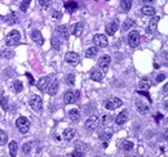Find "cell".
Segmentation results:
<instances>
[{"instance_id": "1", "label": "cell", "mask_w": 168, "mask_h": 157, "mask_svg": "<svg viewBox=\"0 0 168 157\" xmlns=\"http://www.w3.org/2000/svg\"><path fill=\"white\" fill-rule=\"evenodd\" d=\"M19 40H21V34L18 32L17 30H13V31H10V32L5 37V44L8 47H14L19 43Z\"/></svg>"}, {"instance_id": "2", "label": "cell", "mask_w": 168, "mask_h": 157, "mask_svg": "<svg viewBox=\"0 0 168 157\" xmlns=\"http://www.w3.org/2000/svg\"><path fill=\"white\" fill-rule=\"evenodd\" d=\"M98 126V116H96V115H92V116H89L86 121V124H84V128H86L88 131H93L96 130Z\"/></svg>"}, {"instance_id": "3", "label": "cell", "mask_w": 168, "mask_h": 157, "mask_svg": "<svg viewBox=\"0 0 168 157\" xmlns=\"http://www.w3.org/2000/svg\"><path fill=\"white\" fill-rule=\"evenodd\" d=\"M16 125H17L18 130H19L21 133H24V134H26V133L29 131V129H30V121H29L26 117H24V116H21V117L17 119Z\"/></svg>"}, {"instance_id": "4", "label": "cell", "mask_w": 168, "mask_h": 157, "mask_svg": "<svg viewBox=\"0 0 168 157\" xmlns=\"http://www.w3.org/2000/svg\"><path fill=\"white\" fill-rule=\"evenodd\" d=\"M30 107L36 112H40L41 110H43V99H41L39 96H33L30 98Z\"/></svg>"}, {"instance_id": "5", "label": "cell", "mask_w": 168, "mask_h": 157, "mask_svg": "<svg viewBox=\"0 0 168 157\" xmlns=\"http://www.w3.org/2000/svg\"><path fill=\"white\" fill-rule=\"evenodd\" d=\"M140 32L139 31H131L128 35V44L131 48H137L140 45Z\"/></svg>"}, {"instance_id": "6", "label": "cell", "mask_w": 168, "mask_h": 157, "mask_svg": "<svg viewBox=\"0 0 168 157\" xmlns=\"http://www.w3.org/2000/svg\"><path fill=\"white\" fill-rule=\"evenodd\" d=\"M122 104H123L122 99H119V98H110V99H108L106 102H105V108L109 110V111H113V110L119 108Z\"/></svg>"}, {"instance_id": "7", "label": "cell", "mask_w": 168, "mask_h": 157, "mask_svg": "<svg viewBox=\"0 0 168 157\" xmlns=\"http://www.w3.org/2000/svg\"><path fill=\"white\" fill-rule=\"evenodd\" d=\"M93 43L97 48L98 47L105 48V47H108V37H106V35H103V34H96L93 36Z\"/></svg>"}, {"instance_id": "8", "label": "cell", "mask_w": 168, "mask_h": 157, "mask_svg": "<svg viewBox=\"0 0 168 157\" xmlns=\"http://www.w3.org/2000/svg\"><path fill=\"white\" fill-rule=\"evenodd\" d=\"M65 61L71 66H76L80 62V57H79L78 53H75V52H69V53L65 56Z\"/></svg>"}, {"instance_id": "9", "label": "cell", "mask_w": 168, "mask_h": 157, "mask_svg": "<svg viewBox=\"0 0 168 157\" xmlns=\"http://www.w3.org/2000/svg\"><path fill=\"white\" fill-rule=\"evenodd\" d=\"M159 21H160V17H159V16H155V17H153V18L150 19V22H149L148 28H146V34H149V35L154 34L155 31H156V27H158Z\"/></svg>"}, {"instance_id": "10", "label": "cell", "mask_w": 168, "mask_h": 157, "mask_svg": "<svg viewBox=\"0 0 168 157\" xmlns=\"http://www.w3.org/2000/svg\"><path fill=\"white\" fill-rule=\"evenodd\" d=\"M110 62H111L110 56L103 54V56H101L100 59H98V67L102 68L103 71H108V68H109V66H110Z\"/></svg>"}, {"instance_id": "11", "label": "cell", "mask_w": 168, "mask_h": 157, "mask_svg": "<svg viewBox=\"0 0 168 157\" xmlns=\"http://www.w3.org/2000/svg\"><path fill=\"white\" fill-rule=\"evenodd\" d=\"M31 39H33L34 43H36L38 45H43L44 44V37L41 35V32L39 30H33L31 31Z\"/></svg>"}, {"instance_id": "12", "label": "cell", "mask_w": 168, "mask_h": 157, "mask_svg": "<svg viewBox=\"0 0 168 157\" xmlns=\"http://www.w3.org/2000/svg\"><path fill=\"white\" fill-rule=\"evenodd\" d=\"M50 84V77L49 76H44V77H40L38 80V89L41 90V91H45L47 88L49 86Z\"/></svg>"}, {"instance_id": "13", "label": "cell", "mask_w": 168, "mask_h": 157, "mask_svg": "<svg viewBox=\"0 0 168 157\" xmlns=\"http://www.w3.org/2000/svg\"><path fill=\"white\" fill-rule=\"evenodd\" d=\"M57 32L58 35L64 39V40H67L69 39V34H70V27L69 25H61L57 27Z\"/></svg>"}, {"instance_id": "14", "label": "cell", "mask_w": 168, "mask_h": 157, "mask_svg": "<svg viewBox=\"0 0 168 157\" xmlns=\"http://www.w3.org/2000/svg\"><path fill=\"white\" fill-rule=\"evenodd\" d=\"M118 21L117 19H114V21H111V22L106 26V28H105V31H106V34L108 35H110V36H113L114 34H115V31H118Z\"/></svg>"}, {"instance_id": "15", "label": "cell", "mask_w": 168, "mask_h": 157, "mask_svg": "<svg viewBox=\"0 0 168 157\" xmlns=\"http://www.w3.org/2000/svg\"><path fill=\"white\" fill-rule=\"evenodd\" d=\"M91 79L93 81H101L103 79V72L100 68H92L91 70Z\"/></svg>"}, {"instance_id": "16", "label": "cell", "mask_w": 168, "mask_h": 157, "mask_svg": "<svg viewBox=\"0 0 168 157\" xmlns=\"http://www.w3.org/2000/svg\"><path fill=\"white\" fill-rule=\"evenodd\" d=\"M127 120H128V111L123 110L117 116V119H115V122H117L118 125H124L125 122H127Z\"/></svg>"}, {"instance_id": "17", "label": "cell", "mask_w": 168, "mask_h": 157, "mask_svg": "<svg viewBox=\"0 0 168 157\" xmlns=\"http://www.w3.org/2000/svg\"><path fill=\"white\" fill-rule=\"evenodd\" d=\"M47 91H48V94L49 96H56V94L58 93V81L57 80H53V81H50V84H49V86L47 88Z\"/></svg>"}, {"instance_id": "18", "label": "cell", "mask_w": 168, "mask_h": 157, "mask_svg": "<svg viewBox=\"0 0 168 157\" xmlns=\"http://www.w3.org/2000/svg\"><path fill=\"white\" fill-rule=\"evenodd\" d=\"M134 25H136V22H134V19H132V18H127L123 22V25H122V27H120V30H122V32H125V31H129L132 27H134Z\"/></svg>"}, {"instance_id": "19", "label": "cell", "mask_w": 168, "mask_h": 157, "mask_svg": "<svg viewBox=\"0 0 168 157\" xmlns=\"http://www.w3.org/2000/svg\"><path fill=\"white\" fill-rule=\"evenodd\" d=\"M5 22L8 23V25H14V23H17L18 22V17H17V13L16 12H9L7 16H5Z\"/></svg>"}, {"instance_id": "20", "label": "cell", "mask_w": 168, "mask_h": 157, "mask_svg": "<svg viewBox=\"0 0 168 157\" xmlns=\"http://www.w3.org/2000/svg\"><path fill=\"white\" fill-rule=\"evenodd\" d=\"M136 108L141 115H146L149 112V106H146V103L142 101H136Z\"/></svg>"}, {"instance_id": "21", "label": "cell", "mask_w": 168, "mask_h": 157, "mask_svg": "<svg viewBox=\"0 0 168 157\" xmlns=\"http://www.w3.org/2000/svg\"><path fill=\"white\" fill-rule=\"evenodd\" d=\"M70 32L74 36L79 37L83 34V23H75L72 27H70Z\"/></svg>"}, {"instance_id": "22", "label": "cell", "mask_w": 168, "mask_h": 157, "mask_svg": "<svg viewBox=\"0 0 168 157\" xmlns=\"http://www.w3.org/2000/svg\"><path fill=\"white\" fill-rule=\"evenodd\" d=\"M64 101L66 104H72V103H75L76 99H75V94L72 90H67L65 93V96H64Z\"/></svg>"}, {"instance_id": "23", "label": "cell", "mask_w": 168, "mask_h": 157, "mask_svg": "<svg viewBox=\"0 0 168 157\" xmlns=\"http://www.w3.org/2000/svg\"><path fill=\"white\" fill-rule=\"evenodd\" d=\"M141 13H142L144 16L151 17V16H154V14L156 13V9H155L154 7H151V5H144V7L141 8Z\"/></svg>"}, {"instance_id": "24", "label": "cell", "mask_w": 168, "mask_h": 157, "mask_svg": "<svg viewBox=\"0 0 168 157\" xmlns=\"http://www.w3.org/2000/svg\"><path fill=\"white\" fill-rule=\"evenodd\" d=\"M67 116H69V119H70L71 121L78 122V121L80 120V112H79V110H76V108L70 110L69 113H67Z\"/></svg>"}, {"instance_id": "25", "label": "cell", "mask_w": 168, "mask_h": 157, "mask_svg": "<svg viewBox=\"0 0 168 157\" xmlns=\"http://www.w3.org/2000/svg\"><path fill=\"white\" fill-rule=\"evenodd\" d=\"M132 8V0H122L120 2V10L123 13H128Z\"/></svg>"}, {"instance_id": "26", "label": "cell", "mask_w": 168, "mask_h": 157, "mask_svg": "<svg viewBox=\"0 0 168 157\" xmlns=\"http://www.w3.org/2000/svg\"><path fill=\"white\" fill-rule=\"evenodd\" d=\"M113 120V116L109 113L106 115H102L101 117H98V125H102V126H106V125H109Z\"/></svg>"}, {"instance_id": "27", "label": "cell", "mask_w": 168, "mask_h": 157, "mask_svg": "<svg viewBox=\"0 0 168 157\" xmlns=\"http://www.w3.org/2000/svg\"><path fill=\"white\" fill-rule=\"evenodd\" d=\"M75 134H76L75 129L69 128V129H66V130L64 131V134H62V137H64V139H65V140H71L72 138L75 137Z\"/></svg>"}, {"instance_id": "28", "label": "cell", "mask_w": 168, "mask_h": 157, "mask_svg": "<svg viewBox=\"0 0 168 157\" xmlns=\"http://www.w3.org/2000/svg\"><path fill=\"white\" fill-rule=\"evenodd\" d=\"M65 9L67 10L69 13H74L75 10H78V3L76 2H66L65 3Z\"/></svg>"}, {"instance_id": "29", "label": "cell", "mask_w": 168, "mask_h": 157, "mask_svg": "<svg viewBox=\"0 0 168 157\" xmlns=\"http://www.w3.org/2000/svg\"><path fill=\"white\" fill-rule=\"evenodd\" d=\"M139 86H140L141 90H148V89L151 86V82H150V80H149L148 77H144V79L140 80Z\"/></svg>"}, {"instance_id": "30", "label": "cell", "mask_w": 168, "mask_h": 157, "mask_svg": "<svg viewBox=\"0 0 168 157\" xmlns=\"http://www.w3.org/2000/svg\"><path fill=\"white\" fill-rule=\"evenodd\" d=\"M9 153H10V157H16L17 156V151H18V145H17V142L12 140L9 143Z\"/></svg>"}, {"instance_id": "31", "label": "cell", "mask_w": 168, "mask_h": 157, "mask_svg": "<svg viewBox=\"0 0 168 157\" xmlns=\"http://www.w3.org/2000/svg\"><path fill=\"white\" fill-rule=\"evenodd\" d=\"M97 53H98V48L97 47H89L86 50V57L87 58H93L94 56H97Z\"/></svg>"}, {"instance_id": "32", "label": "cell", "mask_w": 168, "mask_h": 157, "mask_svg": "<svg viewBox=\"0 0 168 157\" xmlns=\"http://www.w3.org/2000/svg\"><path fill=\"white\" fill-rule=\"evenodd\" d=\"M2 57H3L4 59H10V58H13V57H14V50H13V49H10V48L4 49V50L2 52Z\"/></svg>"}, {"instance_id": "33", "label": "cell", "mask_w": 168, "mask_h": 157, "mask_svg": "<svg viewBox=\"0 0 168 157\" xmlns=\"http://www.w3.org/2000/svg\"><path fill=\"white\" fill-rule=\"evenodd\" d=\"M50 45L55 50H60L61 49V41L57 37H52L50 39Z\"/></svg>"}, {"instance_id": "34", "label": "cell", "mask_w": 168, "mask_h": 157, "mask_svg": "<svg viewBox=\"0 0 168 157\" xmlns=\"http://www.w3.org/2000/svg\"><path fill=\"white\" fill-rule=\"evenodd\" d=\"M120 145H122V148L124 151H131L133 148V142H131V140H123Z\"/></svg>"}, {"instance_id": "35", "label": "cell", "mask_w": 168, "mask_h": 157, "mask_svg": "<svg viewBox=\"0 0 168 157\" xmlns=\"http://www.w3.org/2000/svg\"><path fill=\"white\" fill-rule=\"evenodd\" d=\"M65 81H66L67 85H74V84H75V75H74V74H69V75H66Z\"/></svg>"}, {"instance_id": "36", "label": "cell", "mask_w": 168, "mask_h": 157, "mask_svg": "<svg viewBox=\"0 0 168 157\" xmlns=\"http://www.w3.org/2000/svg\"><path fill=\"white\" fill-rule=\"evenodd\" d=\"M13 89H14V91H16V93H21V91H22V89H24L22 82H21L19 80L14 81V82H13Z\"/></svg>"}, {"instance_id": "37", "label": "cell", "mask_w": 168, "mask_h": 157, "mask_svg": "<svg viewBox=\"0 0 168 157\" xmlns=\"http://www.w3.org/2000/svg\"><path fill=\"white\" fill-rule=\"evenodd\" d=\"M7 140H8V134L4 130H0V145L7 144Z\"/></svg>"}, {"instance_id": "38", "label": "cell", "mask_w": 168, "mask_h": 157, "mask_svg": "<svg viewBox=\"0 0 168 157\" xmlns=\"http://www.w3.org/2000/svg\"><path fill=\"white\" fill-rule=\"evenodd\" d=\"M30 3H31V0H22V3L19 4V9L22 10V12H26L27 8L30 7Z\"/></svg>"}, {"instance_id": "39", "label": "cell", "mask_w": 168, "mask_h": 157, "mask_svg": "<svg viewBox=\"0 0 168 157\" xmlns=\"http://www.w3.org/2000/svg\"><path fill=\"white\" fill-rule=\"evenodd\" d=\"M111 133H109V131H103V133H101L100 134V139H102L103 142H108L110 138H111Z\"/></svg>"}, {"instance_id": "40", "label": "cell", "mask_w": 168, "mask_h": 157, "mask_svg": "<svg viewBox=\"0 0 168 157\" xmlns=\"http://www.w3.org/2000/svg\"><path fill=\"white\" fill-rule=\"evenodd\" d=\"M0 104H2V107H3L4 111H8L9 106H8V98L7 97H2V98H0Z\"/></svg>"}, {"instance_id": "41", "label": "cell", "mask_w": 168, "mask_h": 157, "mask_svg": "<svg viewBox=\"0 0 168 157\" xmlns=\"http://www.w3.org/2000/svg\"><path fill=\"white\" fill-rule=\"evenodd\" d=\"M31 147H33V144H31V143H25L24 147H22L24 153H25V155H29V153L31 152Z\"/></svg>"}, {"instance_id": "42", "label": "cell", "mask_w": 168, "mask_h": 157, "mask_svg": "<svg viewBox=\"0 0 168 157\" xmlns=\"http://www.w3.org/2000/svg\"><path fill=\"white\" fill-rule=\"evenodd\" d=\"M39 4H40V7H41V8L47 9L48 7H50L52 2H50V0H39Z\"/></svg>"}, {"instance_id": "43", "label": "cell", "mask_w": 168, "mask_h": 157, "mask_svg": "<svg viewBox=\"0 0 168 157\" xmlns=\"http://www.w3.org/2000/svg\"><path fill=\"white\" fill-rule=\"evenodd\" d=\"M52 18H53L55 21H60L62 18V13L60 12V10H55V12L52 13Z\"/></svg>"}, {"instance_id": "44", "label": "cell", "mask_w": 168, "mask_h": 157, "mask_svg": "<svg viewBox=\"0 0 168 157\" xmlns=\"http://www.w3.org/2000/svg\"><path fill=\"white\" fill-rule=\"evenodd\" d=\"M71 157H84V152L78 148V150H75L74 152L71 153Z\"/></svg>"}, {"instance_id": "45", "label": "cell", "mask_w": 168, "mask_h": 157, "mask_svg": "<svg viewBox=\"0 0 168 157\" xmlns=\"http://www.w3.org/2000/svg\"><path fill=\"white\" fill-rule=\"evenodd\" d=\"M4 75H5L7 77L12 76V75H13V70H12V68H8V70H5V71H4Z\"/></svg>"}, {"instance_id": "46", "label": "cell", "mask_w": 168, "mask_h": 157, "mask_svg": "<svg viewBox=\"0 0 168 157\" xmlns=\"http://www.w3.org/2000/svg\"><path fill=\"white\" fill-rule=\"evenodd\" d=\"M164 79H165V75L164 74H159L158 76H156V82H162Z\"/></svg>"}, {"instance_id": "47", "label": "cell", "mask_w": 168, "mask_h": 157, "mask_svg": "<svg viewBox=\"0 0 168 157\" xmlns=\"http://www.w3.org/2000/svg\"><path fill=\"white\" fill-rule=\"evenodd\" d=\"M26 76L29 77V80H30V84H31V85H34V84H35V81H34V79H33V76H31V75L29 74V72H27V74H26Z\"/></svg>"}, {"instance_id": "48", "label": "cell", "mask_w": 168, "mask_h": 157, "mask_svg": "<svg viewBox=\"0 0 168 157\" xmlns=\"http://www.w3.org/2000/svg\"><path fill=\"white\" fill-rule=\"evenodd\" d=\"M141 2H142L144 4H146V5H148V4H150V5H151V3H154L155 0H141Z\"/></svg>"}, {"instance_id": "49", "label": "cell", "mask_w": 168, "mask_h": 157, "mask_svg": "<svg viewBox=\"0 0 168 157\" xmlns=\"http://www.w3.org/2000/svg\"><path fill=\"white\" fill-rule=\"evenodd\" d=\"M74 94H75V99L78 101V99L80 98V91H79V90H76V91H74Z\"/></svg>"}, {"instance_id": "50", "label": "cell", "mask_w": 168, "mask_h": 157, "mask_svg": "<svg viewBox=\"0 0 168 157\" xmlns=\"http://www.w3.org/2000/svg\"><path fill=\"white\" fill-rule=\"evenodd\" d=\"M160 117H163V116H162V113H158V115H156V121H159Z\"/></svg>"}, {"instance_id": "51", "label": "cell", "mask_w": 168, "mask_h": 157, "mask_svg": "<svg viewBox=\"0 0 168 157\" xmlns=\"http://www.w3.org/2000/svg\"><path fill=\"white\" fill-rule=\"evenodd\" d=\"M163 91H164V93H167V85H164V88H163Z\"/></svg>"}, {"instance_id": "52", "label": "cell", "mask_w": 168, "mask_h": 157, "mask_svg": "<svg viewBox=\"0 0 168 157\" xmlns=\"http://www.w3.org/2000/svg\"><path fill=\"white\" fill-rule=\"evenodd\" d=\"M2 18H3V17H2V16H0V19H2Z\"/></svg>"}]
</instances>
